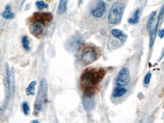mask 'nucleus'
Here are the masks:
<instances>
[{
    "label": "nucleus",
    "instance_id": "f257e3e1",
    "mask_svg": "<svg viewBox=\"0 0 164 123\" xmlns=\"http://www.w3.org/2000/svg\"><path fill=\"white\" fill-rule=\"evenodd\" d=\"M106 73L104 68L92 67H88L82 72L80 77V86L84 95L93 96Z\"/></svg>",
    "mask_w": 164,
    "mask_h": 123
},
{
    "label": "nucleus",
    "instance_id": "f03ea898",
    "mask_svg": "<svg viewBox=\"0 0 164 123\" xmlns=\"http://www.w3.org/2000/svg\"><path fill=\"white\" fill-rule=\"evenodd\" d=\"M52 15L49 12H36L29 18V25L30 33L35 38L43 37L45 27L51 22Z\"/></svg>",
    "mask_w": 164,
    "mask_h": 123
},
{
    "label": "nucleus",
    "instance_id": "7ed1b4c3",
    "mask_svg": "<svg viewBox=\"0 0 164 123\" xmlns=\"http://www.w3.org/2000/svg\"><path fill=\"white\" fill-rule=\"evenodd\" d=\"M48 83L47 80L43 78L40 81L37 97L34 104L33 115L37 116L42 111L43 104L47 99Z\"/></svg>",
    "mask_w": 164,
    "mask_h": 123
},
{
    "label": "nucleus",
    "instance_id": "20e7f679",
    "mask_svg": "<svg viewBox=\"0 0 164 123\" xmlns=\"http://www.w3.org/2000/svg\"><path fill=\"white\" fill-rule=\"evenodd\" d=\"M125 11L124 5L120 2L115 3L111 6L108 16V21L111 25H117L122 19Z\"/></svg>",
    "mask_w": 164,
    "mask_h": 123
},
{
    "label": "nucleus",
    "instance_id": "39448f33",
    "mask_svg": "<svg viewBox=\"0 0 164 123\" xmlns=\"http://www.w3.org/2000/svg\"><path fill=\"white\" fill-rule=\"evenodd\" d=\"M97 58V52L96 49L91 46L86 47L81 54V61L85 65H90Z\"/></svg>",
    "mask_w": 164,
    "mask_h": 123
},
{
    "label": "nucleus",
    "instance_id": "423d86ee",
    "mask_svg": "<svg viewBox=\"0 0 164 123\" xmlns=\"http://www.w3.org/2000/svg\"><path fill=\"white\" fill-rule=\"evenodd\" d=\"M156 15V12L155 11H154L151 13V15L147 21L146 24V30L147 31L149 34L150 37V47H153L155 41V38L156 36V33L155 31V27H154V23L155 20V17Z\"/></svg>",
    "mask_w": 164,
    "mask_h": 123
},
{
    "label": "nucleus",
    "instance_id": "0eeeda50",
    "mask_svg": "<svg viewBox=\"0 0 164 123\" xmlns=\"http://www.w3.org/2000/svg\"><path fill=\"white\" fill-rule=\"evenodd\" d=\"M131 77L130 72L127 68H123L118 73L117 79L116 83L117 86H127L130 81Z\"/></svg>",
    "mask_w": 164,
    "mask_h": 123
},
{
    "label": "nucleus",
    "instance_id": "6e6552de",
    "mask_svg": "<svg viewBox=\"0 0 164 123\" xmlns=\"http://www.w3.org/2000/svg\"><path fill=\"white\" fill-rule=\"evenodd\" d=\"M81 43L82 38L81 37L78 35H76L72 36L67 40L65 43V47L67 50L74 52L78 49Z\"/></svg>",
    "mask_w": 164,
    "mask_h": 123
},
{
    "label": "nucleus",
    "instance_id": "1a4fd4ad",
    "mask_svg": "<svg viewBox=\"0 0 164 123\" xmlns=\"http://www.w3.org/2000/svg\"><path fill=\"white\" fill-rule=\"evenodd\" d=\"M5 72H6V82H7V96L6 100L5 101V103L4 104V108L6 107V104H7L8 101L9 100L10 95H11V84H12V81H11V72L9 64L8 63H5Z\"/></svg>",
    "mask_w": 164,
    "mask_h": 123
},
{
    "label": "nucleus",
    "instance_id": "9d476101",
    "mask_svg": "<svg viewBox=\"0 0 164 123\" xmlns=\"http://www.w3.org/2000/svg\"><path fill=\"white\" fill-rule=\"evenodd\" d=\"M106 11V5L103 2L100 1L96 8L93 10L91 12L92 16L96 18L102 17Z\"/></svg>",
    "mask_w": 164,
    "mask_h": 123
},
{
    "label": "nucleus",
    "instance_id": "9b49d317",
    "mask_svg": "<svg viewBox=\"0 0 164 123\" xmlns=\"http://www.w3.org/2000/svg\"><path fill=\"white\" fill-rule=\"evenodd\" d=\"M82 103L84 109L87 111H90L94 108L95 102L93 96L84 95L82 97Z\"/></svg>",
    "mask_w": 164,
    "mask_h": 123
},
{
    "label": "nucleus",
    "instance_id": "f8f14e48",
    "mask_svg": "<svg viewBox=\"0 0 164 123\" xmlns=\"http://www.w3.org/2000/svg\"><path fill=\"white\" fill-rule=\"evenodd\" d=\"M111 33L114 37L118 39L122 43L125 42L128 38L127 34L125 32L119 29H114L112 30Z\"/></svg>",
    "mask_w": 164,
    "mask_h": 123
},
{
    "label": "nucleus",
    "instance_id": "ddd939ff",
    "mask_svg": "<svg viewBox=\"0 0 164 123\" xmlns=\"http://www.w3.org/2000/svg\"><path fill=\"white\" fill-rule=\"evenodd\" d=\"M128 90L123 86H118L115 88L112 92V96L114 98H119L124 95Z\"/></svg>",
    "mask_w": 164,
    "mask_h": 123
},
{
    "label": "nucleus",
    "instance_id": "4468645a",
    "mask_svg": "<svg viewBox=\"0 0 164 123\" xmlns=\"http://www.w3.org/2000/svg\"><path fill=\"white\" fill-rule=\"evenodd\" d=\"M2 16L6 19H12L15 17L14 13L11 12V7L10 5H7L4 11L2 13Z\"/></svg>",
    "mask_w": 164,
    "mask_h": 123
},
{
    "label": "nucleus",
    "instance_id": "2eb2a0df",
    "mask_svg": "<svg viewBox=\"0 0 164 123\" xmlns=\"http://www.w3.org/2000/svg\"><path fill=\"white\" fill-rule=\"evenodd\" d=\"M37 85V81L33 80L29 84L28 87L26 88V92L27 96H34L35 95V87Z\"/></svg>",
    "mask_w": 164,
    "mask_h": 123
},
{
    "label": "nucleus",
    "instance_id": "dca6fc26",
    "mask_svg": "<svg viewBox=\"0 0 164 123\" xmlns=\"http://www.w3.org/2000/svg\"><path fill=\"white\" fill-rule=\"evenodd\" d=\"M140 12V11L139 9H137L135 11L133 17L129 18L128 19L129 23L130 24H132V25H135L138 23L140 20V16H139Z\"/></svg>",
    "mask_w": 164,
    "mask_h": 123
},
{
    "label": "nucleus",
    "instance_id": "f3484780",
    "mask_svg": "<svg viewBox=\"0 0 164 123\" xmlns=\"http://www.w3.org/2000/svg\"><path fill=\"white\" fill-rule=\"evenodd\" d=\"M67 8L66 0H60L59 4L57 9V13L59 15H63L65 12Z\"/></svg>",
    "mask_w": 164,
    "mask_h": 123
},
{
    "label": "nucleus",
    "instance_id": "a211bd4d",
    "mask_svg": "<svg viewBox=\"0 0 164 123\" xmlns=\"http://www.w3.org/2000/svg\"><path fill=\"white\" fill-rule=\"evenodd\" d=\"M21 42L23 48L26 51H29L30 50V40L28 36H23L22 38Z\"/></svg>",
    "mask_w": 164,
    "mask_h": 123
},
{
    "label": "nucleus",
    "instance_id": "6ab92c4d",
    "mask_svg": "<svg viewBox=\"0 0 164 123\" xmlns=\"http://www.w3.org/2000/svg\"><path fill=\"white\" fill-rule=\"evenodd\" d=\"M23 112L25 115H28L30 112V107L27 102H24L22 104Z\"/></svg>",
    "mask_w": 164,
    "mask_h": 123
},
{
    "label": "nucleus",
    "instance_id": "aec40b11",
    "mask_svg": "<svg viewBox=\"0 0 164 123\" xmlns=\"http://www.w3.org/2000/svg\"><path fill=\"white\" fill-rule=\"evenodd\" d=\"M36 5L37 7V8L38 9V10H42L44 8H47L49 7L48 5L45 4L43 1H37L36 3Z\"/></svg>",
    "mask_w": 164,
    "mask_h": 123
},
{
    "label": "nucleus",
    "instance_id": "412c9836",
    "mask_svg": "<svg viewBox=\"0 0 164 123\" xmlns=\"http://www.w3.org/2000/svg\"><path fill=\"white\" fill-rule=\"evenodd\" d=\"M152 77V74L150 72H148L145 76L144 80H143V83L145 85H148L150 80H151V78Z\"/></svg>",
    "mask_w": 164,
    "mask_h": 123
},
{
    "label": "nucleus",
    "instance_id": "4be33fe9",
    "mask_svg": "<svg viewBox=\"0 0 164 123\" xmlns=\"http://www.w3.org/2000/svg\"><path fill=\"white\" fill-rule=\"evenodd\" d=\"M164 3L163 4V5H162V7H161V9L160 10L159 15H158V16L157 21L156 22L157 24H159V21L162 19V18L164 17Z\"/></svg>",
    "mask_w": 164,
    "mask_h": 123
},
{
    "label": "nucleus",
    "instance_id": "5701e85b",
    "mask_svg": "<svg viewBox=\"0 0 164 123\" xmlns=\"http://www.w3.org/2000/svg\"><path fill=\"white\" fill-rule=\"evenodd\" d=\"M158 36L161 38H163L164 37V29H162L159 30Z\"/></svg>",
    "mask_w": 164,
    "mask_h": 123
},
{
    "label": "nucleus",
    "instance_id": "b1692460",
    "mask_svg": "<svg viewBox=\"0 0 164 123\" xmlns=\"http://www.w3.org/2000/svg\"><path fill=\"white\" fill-rule=\"evenodd\" d=\"M164 56V47L163 48V50L162 51V53H161V56L160 57V58L159 59V60H161Z\"/></svg>",
    "mask_w": 164,
    "mask_h": 123
},
{
    "label": "nucleus",
    "instance_id": "393cba45",
    "mask_svg": "<svg viewBox=\"0 0 164 123\" xmlns=\"http://www.w3.org/2000/svg\"><path fill=\"white\" fill-rule=\"evenodd\" d=\"M32 123H38L39 121H37V120H33V121H32Z\"/></svg>",
    "mask_w": 164,
    "mask_h": 123
},
{
    "label": "nucleus",
    "instance_id": "a878e982",
    "mask_svg": "<svg viewBox=\"0 0 164 123\" xmlns=\"http://www.w3.org/2000/svg\"><path fill=\"white\" fill-rule=\"evenodd\" d=\"M106 1H108V2H111V1H112V0H106Z\"/></svg>",
    "mask_w": 164,
    "mask_h": 123
},
{
    "label": "nucleus",
    "instance_id": "bb28decb",
    "mask_svg": "<svg viewBox=\"0 0 164 123\" xmlns=\"http://www.w3.org/2000/svg\"><path fill=\"white\" fill-rule=\"evenodd\" d=\"M82 1V0H79V2H80V3H81V1Z\"/></svg>",
    "mask_w": 164,
    "mask_h": 123
},
{
    "label": "nucleus",
    "instance_id": "cd10ccee",
    "mask_svg": "<svg viewBox=\"0 0 164 123\" xmlns=\"http://www.w3.org/2000/svg\"><path fill=\"white\" fill-rule=\"evenodd\" d=\"M47 1H50V0H47Z\"/></svg>",
    "mask_w": 164,
    "mask_h": 123
}]
</instances>
